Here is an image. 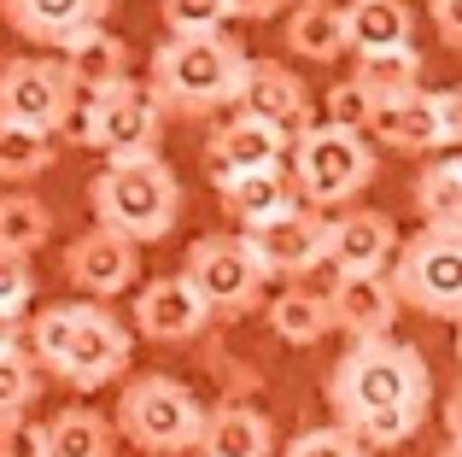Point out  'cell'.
I'll use <instances>...</instances> for the list:
<instances>
[{
    "instance_id": "cell-1",
    "label": "cell",
    "mask_w": 462,
    "mask_h": 457,
    "mask_svg": "<svg viewBox=\"0 0 462 457\" xmlns=\"http://www.w3.org/2000/svg\"><path fill=\"white\" fill-rule=\"evenodd\" d=\"M328 399H334V423L351 428L369 452H393L428 423L433 405V369L416 346L393 340H351V352L328 376Z\"/></svg>"
},
{
    "instance_id": "cell-2",
    "label": "cell",
    "mask_w": 462,
    "mask_h": 457,
    "mask_svg": "<svg viewBox=\"0 0 462 457\" xmlns=\"http://www.w3.org/2000/svg\"><path fill=\"white\" fill-rule=\"evenodd\" d=\"M246 70V47L228 30H199V35H164L152 53L147 89L164 106V117H211L235 106V82Z\"/></svg>"
},
{
    "instance_id": "cell-3",
    "label": "cell",
    "mask_w": 462,
    "mask_h": 457,
    "mask_svg": "<svg viewBox=\"0 0 462 457\" xmlns=\"http://www.w3.org/2000/svg\"><path fill=\"white\" fill-rule=\"evenodd\" d=\"M88 211H94V223L129 235L135 247H152V240H164L181 223V182L158 159V147L112 153V164L88 182Z\"/></svg>"
},
{
    "instance_id": "cell-4",
    "label": "cell",
    "mask_w": 462,
    "mask_h": 457,
    "mask_svg": "<svg viewBox=\"0 0 462 457\" xmlns=\"http://www.w3.org/2000/svg\"><path fill=\"white\" fill-rule=\"evenodd\" d=\"M158 129H164V106L152 100V89L135 82V77H117V82H106V89H82L77 82V94H70V106H65L53 135L112 159V153L158 147Z\"/></svg>"
},
{
    "instance_id": "cell-5",
    "label": "cell",
    "mask_w": 462,
    "mask_h": 457,
    "mask_svg": "<svg viewBox=\"0 0 462 457\" xmlns=\"http://www.w3.org/2000/svg\"><path fill=\"white\" fill-rule=\"evenodd\" d=\"M287 176L293 194L316 211H339L374 182V147L363 129H339V124H310L293 135L287 147Z\"/></svg>"
},
{
    "instance_id": "cell-6",
    "label": "cell",
    "mask_w": 462,
    "mask_h": 457,
    "mask_svg": "<svg viewBox=\"0 0 462 457\" xmlns=\"http://www.w3.org/2000/svg\"><path fill=\"white\" fill-rule=\"evenodd\" d=\"M386 282H393L398 305L416 317L457 322L462 311V223H421L410 240H398L386 258Z\"/></svg>"
},
{
    "instance_id": "cell-7",
    "label": "cell",
    "mask_w": 462,
    "mask_h": 457,
    "mask_svg": "<svg viewBox=\"0 0 462 457\" xmlns=\"http://www.w3.org/2000/svg\"><path fill=\"white\" fill-rule=\"evenodd\" d=\"M199 423H205V411H199V399H193V387H181L176 376H158L152 369V376L124 381L112 428L147 457H181L199 440Z\"/></svg>"
},
{
    "instance_id": "cell-8",
    "label": "cell",
    "mask_w": 462,
    "mask_h": 457,
    "mask_svg": "<svg viewBox=\"0 0 462 457\" xmlns=\"http://www.w3.org/2000/svg\"><path fill=\"white\" fill-rule=\"evenodd\" d=\"M363 135L386 141L398 153H451L462 141V94L457 89H404V94H381L369 106Z\"/></svg>"
},
{
    "instance_id": "cell-9",
    "label": "cell",
    "mask_w": 462,
    "mask_h": 457,
    "mask_svg": "<svg viewBox=\"0 0 462 457\" xmlns=\"http://www.w3.org/2000/svg\"><path fill=\"white\" fill-rule=\"evenodd\" d=\"M181 282L199 294V305L211 317H246L263 299V282L270 275L258 270V258L246 252L240 235H199L181 258Z\"/></svg>"
},
{
    "instance_id": "cell-10",
    "label": "cell",
    "mask_w": 462,
    "mask_h": 457,
    "mask_svg": "<svg viewBox=\"0 0 462 457\" xmlns=\"http://www.w3.org/2000/svg\"><path fill=\"white\" fill-rule=\"evenodd\" d=\"M129 352H135V340H129V329L112 311L77 305V322H70V340H65V352H59L53 376L77 393H100L129 369Z\"/></svg>"
},
{
    "instance_id": "cell-11",
    "label": "cell",
    "mask_w": 462,
    "mask_h": 457,
    "mask_svg": "<svg viewBox=\"0 0 462 457\" xmlns=\"http://www.w3.org/2000/svg\"><path fill=\"white\" fill-rule=\"evenodd\" d=\"M70 94H77V82H70L65 59L18 53V59L0 65V117H12V124H30V129H47V135H53L65 106H70Z\"/></svg>"
},
{
    "instance_id": "cell-12",
    "label": "cell",
    "mask_w": 462,
    "mask_h": 457,
    "mask_svg": "<svg viewBox=\"0 0 462 457\" xmlns=\"http://www.w3.org/2000/svg\"><path fill=\"white\" fill-rule=\"evenodd\" d=\"M240 240H246V252L258 258L263 275H287V282H299V275H310L316 264H322V240H328V218L316 206H287L275 211L270 223H252L240 228Z\"/></svg>"
},
{
    "instance_id": "cell-13",
    "label": "cell",
    "mask_w": 462,
    "mask_h": 457,
    "mask_svg": "<svg viewBox=\"0 0 462 457\" xmlns=\"http://www.w3.org/2000/svg\"><path fill=\"white\" fill-rule=\"evenodd\" d=\"M135 275H141V247L129 235H117V228H106V223H94L88 235H77L65 247V282L88 299L129 294Z\"/></svg>"
},
{
    "instance_id": "cell-14",
    "label": "cell",
    "mask_w": 462,
    "mask_h": 457,
    "mask_svg": "<svg viewBox=\"0 0 462 457\" xmlns=\"http://www.w3.org/2000/svg\"><path fill=\"white\" fill-rule=\"evenodd\" d=\"M235 112L270 117V124L287 129V135H299V129L310 124V89H305L299 70L246 53V70H240V82H235Z\"/></svg>"
},
{
    "instance_id": "cell-15",
    "label": "cell",
    "mask_w": 462,
    "mask_h": 457,
    "mask_svg": "<svg viewBox=\"0 0 462 457\" xmlns=\"http://www.w3.org/2000/svg\"><path fill=\"white\" fill-rule=\"evenodd\" d=\"M328 322L334 329H346L351 340H381V334L398 329V294L393 282H386V270L374 275H334V287H328Z\"/></svg>"
},
{
    "instance_id": "cell-16",
    "label": "cell",
    "mask_w": 462,
    "mask_h": 457,
    "mask_svg": "<svg viewBox=\"0 0 462 457\" xmlns=\"http://www.w3.org/2000/svg\"><path fill=\"white\" fill-rule=\"evenodd\" d=\"M393 247H398V228L386 211H346V218L328 223L322 264L334 275H374V270H386Z\"/></svg>"
},
{
    "instance_id": "cell-17",
    "label": "cell",
    "mask_w": 462,
    "mask_h": 457,
    "mask_svg": "<svg viewBox=\"0 0 462 457\" xmlns=\"http://www.w3.org/2000/svg\"><path fill=\"white\" fill-rule=\"evenodd\" d=\"M211 182H217V200H223V211H228L240 228L270 223L275 211L299 206L293 176H287V159H282V164H252V171H211Z\"/></svg>"
},
{
    "instance_id": "cell-18",
    "label": "cell",
    "mask_w": 462,
    "mask_h": 457,
    "mask_svg": "<svg viewBox=\"0 0 462 457\" xmlns=\"http://www.w3.org/2000/svg\"><path fill=\"white\" fill-rule=\"evenodd\" d=\"M211 322V311L199 305V294H193L181 275H158V282H147L135 294V329L147 334V340H193V334Z\"/></svg>"
},
{
    "instance_id": "cell-19",
    "label": "cell",
    "mask_w": 462,
    "mask_h": 457,
    "mask_svg": "<svg viewBox=\"0 0 462 457\" xmlns=\"http://www.w3.org/2000/svg\"><path fill=\"white\" fill-rule=\"evenodd\" d=\"M287 147H293V135H287L282 124L235 112V117H223V124L211 129L205 159H211V171H252V164H282Z\"/></svg>"
},
{
    "instance_id": "cell-20",
    "label": "cell",
    "mask_w": 462,
    "mask_h": 457,
    "mask_svg": "<svg viewBox=\"0 0 462 457\" xmlns=\"http://www.w3.org/2000/svg\"><path fill=\"white\" fill-rule=\"evenodd\" d=\"M106 12L112 0H0V18L12 23V35L35 47H59L82 23H106Z\"/></svg>"
},
{
    "instance_id": "cell-21",
    "label": "cell",
    "mask_w": 462,
    "mask_h": 457,
    "mask_svg": "<svg viewBox=\"0 0 462 457\" xmlns=\"http://www.w3.org/2000/svg\"><path fill=\"white\" fill-rule=\"evenodd\" d=\"M193 452L199 457H275V428L252 405H223V411H211L199 423Z\"/></svg>"
},
{
    "instance_id": "cell-22",
    "label": "cell",
    "mask_w": 462,
    "mask_h": 457,
    "mask_svg": "<svg viewBox=\"0 0 462 457\" xmlns=\"http://www.w3.org/2000/svg\"><path fill=\"white\" fill-rule=\"evenodd\" d=\"M59 59H65L70 82H82V89H106V82L129 77V42L112 35L106 23H82L77 35H65Z\"/></svg>"
},
{
    "instance_id": "cell-23",
    "label": "cell",
    "mask_w": 462,
    "mask_h": 457,
    "mask_svg": "<svg viewBox=\"0 0 462 457\" xmlns=\"http://www.w3.org/2000/svg\"><path fill=\"white\" fill-rule=\"evenodd\" d=\"M287 47H293L299 59H310V65H334V59L351 53L346 42V12L334 6V0H299L293 12H287Z\"/></svg>"
},
{
    "instance_id": "cell-24",
    "label": "cell",
    "mask_w": 462,
    "mask_h": 457,
    "mask_svg": "<svg viewBox=\"0 0 462 457\" xmlns=\"http://www.w3.org/2000/svg\"><path fill=\"white\" fill-rule=\"evenodd\" d=\"M346 42L351 53H374V47H404L416 35V12L410 0H346Z\"/></svg>"
},
{
    "instance_id": "cell-25",
    "label": "cell",
    "mask_w": 462,
    "mask_h": 457,
    "mask_svg": "<svg viewBox=\"0 0 462 457\" xmlns=\"http://www.w3.org/2000/svg\"><path fill=\"white\" fill-rule=\"evenodd\" d=\"M117 452V428L88 405H70L47 423V457H112Z\"/></svg>"
},
{
    "instance_id": "cell-26",
    "label": "cell",
    "mask_w": 462,
    "mask_h": 457,
    "mask_svg": "<svg viewBox=\"0 0 462 457\" xmlns=\"http://www.w3.org/2000/svg\"><path fill=\"white\" fill-rule=\"evenodd\" d=\"M416 211L421 223H462V159L451 153H428L416 176Z\"/></svg>"
},
{
    "instance_id": "cell-27",
    "label": "cell",
    "mask_w": 462,
    "mask_h": 457,
    "mask_svg": "<svg viewBox=\"0 0 462 457\" xmlns=\"http://www.w3.org/2000/svg\"><path fill=\"white\" fill-rule=\"evenodd\" d=\"M270 329L282 334L287 346H316L334 322H328V299L310 294V287H282V294L270 299Z\"/></svg>"
},
{
    "instance_id": "cell-28",
    "label": "cell",
    "mask_w": 462,
    "mask_h": 457,
    "mask_svg": "<svg viewBox=\"0 0 462 457\" xmlns=\"http://www.w3.org/2000/svg\"><path fill=\"white\" fill-rule=\"evenodd\" d=\"M53 159H59V147L47 129L0 117V182H30V176L53 171Z\"/></svg>"
},
{
    "instance_id": "cell-29",
    "label": "cell",
    "mask_w": 462,
    "mask_h": 457,
    "mask_svg": "<svg viewBox=\"0 0 462 457\" xmlns=\"http://www.w3.org/2000/svg\"><path fill=\"white\" fill-rule=\"evenodd\" d=\"M421 70H428V59L416 53V42H404V47H374V53H357V70H351V77H357L363 89L381 100V94L416 89Z\"/></svg>"
},
{
    "instance_id": "cell-30",
    "label": "cell",
    "mask_w": 462,
    "mask_h": 457,
    "mask_svg": "<svg viewBox=\"0 0 462 457\" xmlns=\"http://www.w3.org/2000/svg\"><path fill=\"white\" fill-rule=\"evenodd\" d=\"M47 235H53V211L42 200L35 194H0V252L30 258V252L47 247Z\"/></svg>"
},
{
    "instance_id": "cell-31",
    "label": "cell",
    "mask_w": 462,
    "mask_h": 457,
    "mask_svg": "<svg viewBox=\"0 0 462 457\" xmlns=\"http://www.w3.org/2000/svg\"><path fill=\"white\" fill-rule=\"evenodd\" d=\"M70 322H77V305H42V317L30 322V358H35V369L53 376L59 352H65V340H70Z\"/></svg>"
},
{
    "instance_id": "cell-32",
    "label": "cell",
    "mask_w": 462,
    "mask_h": 457,
    "mask_svg": "<svg viewBox=\"0 0 462 457\" xmlns=\"http://www.w3.org/2000/svg\"><path fill=\"white\" fill-rule=\"evenodd\" d=\"M35 387H42V369H35V358L18 352V346H12V352H0V416L30 411Z\"/></svg>"
},
{
    "instance_id": "cell-33",
    "label": "cell",
    "mask_w": 462,
    "mask_h": 457,
    "mask_svg": "<svg viewBox=\"0 0 462 457\" xmlns=\"http://www.w3.org/2000/svg\"><path fill=\"white\" fill-rule=\"evenodd\" d=\"M158 18L170 35H199V30H223L228 6L223 0H158Z\"/></svg>"
},
{
    "instance_id": "cell-34",
    "label": "cell",
    "mask_w": 462,
    "mask_h": 457,
    "mask_svg": "<svg viewBox=\"0 0 462 457\" xmlns=\"http://www.w3.org/2000/svg\"><path fill=\"white\" fill-rule=\"evenodd\" d=\"M282 457H369V446H363L351 428L328 423V428H305V434H293Z\"/></svg>"
},
{
    "instance_id": "cell-35",
    "label": "cell",
    "mask_w": 462,
    "mask_h": 457,
    "mask_svg": "<svg viewBox=\"0 0 462 457\" xmlns=\"http://www.w3.org/2000/svg\"><path fill=\"white\" fill-rule=\"evenodd\" d=\"M369 106H374V94L363 89L357 77H339L334 89L322 94V124H339V129H363V124H369Z\"/></svg>"
},
{
    "instance_id": "cell-36",
    "label": "cell",
    "mask_w": 462,
    "mask_h": 457,
    "mask_svg": "<svg viewBox=\"0 0 462 457\" xmlns=\"http://www.w3.org/2000/svg\"><path fill=\"white\" fill-rule=\"evenodd\" d=\"M0 457H47V423H35L30 411L0 416Z\"/></svg>"
},
{
    "instance_id": "cell-37",
    "label": "cell",
    "mask_w": 462,
    "mask_h": 457,
    "mask_svg": "<svg viewBox=\"0 0 462 457\" xmlns=\"http://www.w3.org/2000/svg\"><path fill=\"white\" fill-rule=\"evenodd\" d=\"M35 294V270L30 258H18V252H0V305L6 311H23Z\"/></svg>"
},
{
    "instance_id": "cell-38",
    "label": "cell",
    "mask_w": 462,
    "mask_h": 457,
    "mask_svg": "<svg viewBox=\"0 0 462 457\" xmlns=\"http://www.w3.org/2000/svg\"><path fill=\"white\" fill-rule=\"evenodd\" d=\"M428 18L445 47H462V0H428Z\"/></svg>"
},
{
    "instance_id": "cell-39",
    "label": "cell",
    "mask_w": 462,
    "mask_h": 457,
    "mask_svg": "<svg viewBox=\"0 0 462 457\" xmlns=\"http://www.w3.org/2000/svg\"><path fill=\"white\" fill-rule=\"evenodd\" d=\"M223 6H228V18H275L287 0H223Z\"/></svg>"
},
{
    "instance_id": "cell-40",
    "label": "cell",
    "mask_w": 462,
    "mask_h": 457,
    "mask_svg": "<svg viewBox=\"0 0 462 457\" xmlns=\"http://www.w3.org/2000/svg\"><path fill=\"white\" fill-rule=\"evenodd\" d=\"M18 340H23V311H6V305H0V352H12Z\"/></svg>"
},
{
    "instance_id": "cell-41",
    "label": "cell",
    "mask_w": 462,
    "mask_h": 457,
    "mask_svg": "<svg viewBox=\"0 0 462 457\" xmlns=\"http://www.w3.org/2000/svg\"><path fill=\"white\" fill-rule=\"evenodd\" d=\"M439 457H462V440H457V434H445V446H439Z\"/></svg>"
}]
</instances>
